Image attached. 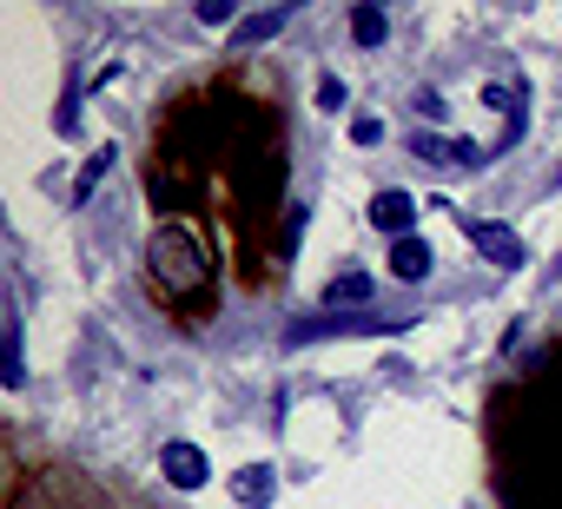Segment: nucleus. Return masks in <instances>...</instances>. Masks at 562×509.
<instances>
[{
  "instance_id": "nucleus-8",
  "label": "nucleus",
  "mask_w": 562,
  "mask_h": 509,
  "mask_svg": "<svg viewBox=\"0 0 562 509\" xmlns=\"http://www.w3.org/2000/svg\"><path fill=\"white\" fill-rule=\"evenodd\" d=\"M351 298H371V279H364V272H351V279H338V285L325 292V305H351Z\"/></svg>"
},
{
  "instance_id": "nucleus-5",
  "label": "nucleus",
  "mask_w": 562,
  "mask_h": 509,
  "mask_svg": "<svg viewBox=\"0 0 562 509\" xmlns=\"http://www.w3.org/2000/svg\"><path fill=\"white\" fill-rule=\"evenodd\" d=\"M391 265H397V279H424V272H430V245H424V238H397Z\"/></svg>"
},
{
  "instance_id": "nucleus-9",
  "label": "nucleus",
  "mask_w": 562,
  "mask_h": 509,
  "mask_svg": "<svg viewBox=\"0 0 562 509\" xmlns=\"http://www.w3.org/2000/svg\"><path fill=\"white\" fill-rule=\"evenodd\" d=\"M238 476H245V483H238V496H245V502H265V496H271V470H258V463H251V470H238Z\"/></svg>"
},
{
  "instance_id": "nucleus-11",
  "label": "nucleus",
  "mask_w": 562,
  "mask_h": 509,
  "mask_svg": "<svg viewBox=\"0 0 562 509\" xmlns=\"http://www.w3.org/2000/svg\"><path fill=\"white\" fill-rule=\"evenodd\" d=\"M146 509H166V502H146Z\"/></svg>"
},
{
  "instance_id": "nucleus-4",
  "label": "nucleus",
  "mask_w": 562,
  "mask_h": 509,
  "mask_svg": "<svg viewBox=\"0 0 562 509\" xmlns=\"http://www.w3.org/2000/svg\"><path fill=\"white\" fill-rule=\"evenodd\" d=\"M8 509H126L100 476H87L67 456H47L41 470H14L8 476Z\"/></svg>"
},
{
  "instance_id": "nucleus-3",
  "label": "nucleus",
  "mask_w": 562,
  "mask_h": 509,
  "mask_svg": "<svg viewBox=\"0 0 562 509\" xmlns=\"http://www.w3.org/2000/svg\"><path fill=\"white\" fill-rule=\"evenodd\" d=\"M218 292H225V265L212 259V245L192 225L159 218L146 231V298L179 331H199V325L218 318Z\"/></svg>"
},
{
  "instance_id": "nucleus-7",
  "label": "nucleus",
  "mask_w": 562,
  "mask_h": 509,
  "mask_svg": "<svg viewBox=\"0 0 562 509\" xmlns=\"http://www.w3.org/2000/svg\"><path fill=\"white\" fill-rule=\"evenodd\" d=\"M166 470H172V483H179V489L205 483V463H199V450H192V443H172V450H166Z\"/></svg>"
},
{
  "instance_id": "nucleus-2",
  "label": "nucleus",
  "mask_w": 562,
  "mask_h": 509,
  "mask_svg": "<svg viewBox=\"0 0 562 509\" xmlns=\"http://www.w3.org/2000/svg\"><path fill=\"white\" fill-rule=\"evenodd\" d=\"M476 430L496 509H562V325L483 384Z\"/></svg>"
},
{
  "instance_id": "nucleus-6",
  "label": "nucleus",
  "mask_w": 562,
  "mask_h": 509,
  "mask_svg": "<svg viewBox=\"0 0 562 509\" xmlns=\"http://www.w3.org/2000/svg\"><path fill=\"white\" fill-rule=\"evenodd\" d=\"M411 212H417V205H411V192H378V205H371V218H378L384 231H404V225H411Z\"/></svg>"
},
{
  "instance_id": "nucleus-10",
  "label": "nucleus",
  "mask_w": 562,
  "mask_h": 509,
  "mask_svg": "<svg viewBox=\"0 0 562 509\" xmlns=\"http://www.w3.org/2000/svg\"><path fill=\"white\" fill-rule=\"evenodd\" d=\"M351 34H358L364 47H371V41H384V14H371V8H364V14L351 21Z\"/></svg>"
},
{
  "instance_id": "nucleus-1",
  "label": "nucleus",
  "mask_w": 562,
  "mask_h": 509,
  "mask_svg": "<svg viewBox=\"0 0 562 509\" xmlns=\"http://www.w3.org/2000/svg\"><path fill=\"white\" fill-rule=\"evenodd\" d=\"M139 185L153 225H192L225 285L271 305L292 285L299 199H292V80L265 54H218L166 80L146 113Z\"/></svg>"
}]
</instances>
